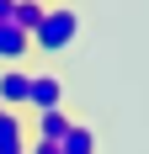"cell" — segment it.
I'll use <instances>...</instances> for the list:
<instances>
[{
    "mask_svg": "<svg viewBox=\"0 0 149 154\" xmlns=\"http://www.w3.org/2000/svg\"><path fill=\"white\" fill-rule=\"evenodd\" d=\"M59 154H96V133L85 122H69V133L59 138Z\"/></svg>",
    "mask_w": 149,
    "mask_h": 154,
    "instance_id": "7",
    "label": "cell"
},
{
    "mask_svg": "<svg viewBox=\"0 0 149 154\" xmlns=\"http://www.w3.org/2000/svg\"><path fill=\"white\" fill-rule=\"evenodd\" d=\"M43 11H48L43 0H16V16H11V21H16V27L32 37V32H37V21H43Z\"/></svg>",
    "mask_w": 149,
    "mask_h": 154,
    "instance_id": "8",
    "label": "cell"
},
{
    "mask_svg": "<svg viewBox=\"0 0 149 154\" xmlns=\"http://www.w3.org/2000/svg\"><path fill=\"white\" fill-rule=\"evenodd\" d=\"M27 154H59V143H37V138H32V149Z\"/></svg>",
    "mask_w": 149,
    "mask_h": 154,
    "instance_id": "9",
    "label": "cell"
},
{
    "mask_svg": "<svg viewBox=\"0 0 149 154\" xmlns=\"http://www.w3.org/2000/svg\"><path fill=\"white\" fill-rule=\"evenodd\" d=\"M27 149H32V122L0 106V154H27Z\"/></svg>",
    "mask_w": 149,
    "mask_h": 154,
    "instance_id": "3",
    "label": "cell"
},
{
    "mask_svg": "<svg viewBox=\"0 0 149 154\" xmlns=\"http://www.w3.org/2000/svg\"><path fill=\"white\" fill-rule=\"evenodd\" d=\"M27 85H32V69H21V64L0 69V106H5V112H21V106H27Z\"/></svg>",
    "mask_w": 149,
    "mask_h": 154,
    "instance_id": "4",
    "label": "cell"
},
{
    "mask_svg": "<svg viewBox=\"0 0 149 154\" xmlns=\"http://www.w3.org/2000/svg\"><path fill=\"white\" fill-rule=\"evenodd\" d=\"M27 53H32V37L16 21H0V64L11 69V64H27Z\"/></svg>",
    "mask_w": 149,
    "mask_h": 154,
    "instance_id": "5",
    "label": "cell"
},
{
    "mask_svg": "<svg viewBox=\"0 0 149 154\" xmlns=\"http://www.w3.org/2000/svg\"><path fill=\"white\" fill-rule=\"evenodd\" d=\"M80 37V11L74 5H48L37 32H32V53H64Z\"/></svg>",
    "mask_w": 149,
    "mask_h": 154,
    "instance_id": "1",
    "label": "cell"
},
{
    "mask_svg": "<svg viewBox=\"0 0 149 154\" xmlns=\"http://www.w3.org/2000/svg\"><path fill=\"white\" fill-rule=\"evenodd\" d=\"M27 106H32V117H37V112H59L64 106V80L59 75H32V85H27Z\"/></svg>",
    "mask_w": 149,
    "mask_h": 154,
    "instance_id": "2",
    "label": "cell"
},
{
    "mask_svg": "<svg viewBox=\"0 0 149 154\" xmlns=\"http://www.w3.org/2000/svg\"><path fill=\"white\" fill-rule=\"evenodd\" d=\"M64 133H69V112H37V117H32V138L37 143H59Z\"/></svg>",
    "mask_w": 149,
    "mask_h": 154,
    "instance_id": "6",
    "label": "cell"
},
{
    "mask_svg": "<svg viewBox=\"0 0 149 154\" xmlns=\"http://www.w3.org/2000/svg\"><path fill=\"white\" fill-rule=\"evenodd\" d=\"M16 16V0H0V21H11Z\"/></svg>",
    "mask_w": 149,
    "mask_h": 154,
    "instance_id": "10",
    "label": "cell"
},
{
    "mask_svg": "<svg viewBox=\"0 0 149 154\" xmlns=\"http://www.w3.org/2000/svg\"><path fill=\"white\" fill-rule=\"evenodd\" d=\"M43 5H53V0H43Z\"/></svg>",
    "mask_w": 149,
    "mask_h": 154,
    "instance_id": "11",
    "label": "cell"
}]
</instances>
